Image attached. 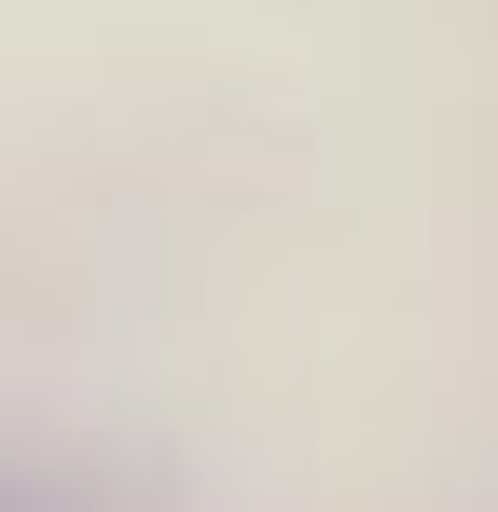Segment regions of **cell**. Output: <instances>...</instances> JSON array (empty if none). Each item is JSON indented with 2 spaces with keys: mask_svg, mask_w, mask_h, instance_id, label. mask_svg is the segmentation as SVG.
I'll use <instances>...</instances> for the list:
<instances>
[{
  "mask_svg": "<svg viewBox=\"0 0 498 512\" xmlns=\"http://www.w3.org/2000/svg\"><path fill=\"white\" fill-rule=\"evenodd\" d=\"M0 512H56V499H42V485H14V471H0Z\"/></svg>",
  "mask_w": 498,
  "mask_h": 512,
  "instance_id": "1",
  "label": "cell"
}]
</instances>
